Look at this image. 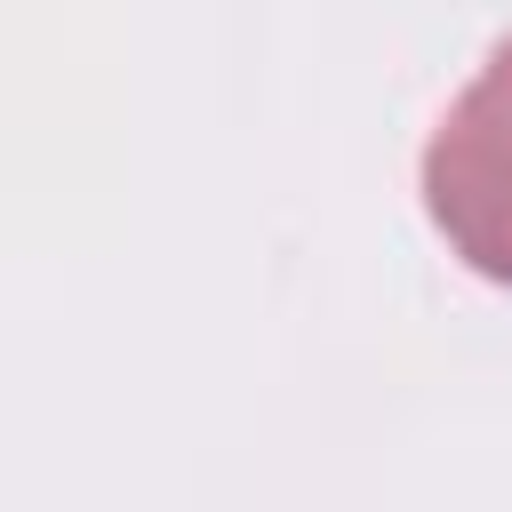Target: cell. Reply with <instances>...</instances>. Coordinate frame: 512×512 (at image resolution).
<instances>
[{
	"instance_id": "cell-1",
	"label": "cell",
	"mask_w": 512,
	"mask_h": 512,
	"mask_svg": "<svg viewBox=\"0 0 512 512\" xmlns=\"http://www.w3.org/2000/svg\"><path fill=\"white\" fill-rule=\"evenodd\" d=\"M424 208L448 248L512 288V32L488 48L472 88L440 112L424 144Z\"/></svg>"
}]
</instances>
